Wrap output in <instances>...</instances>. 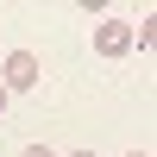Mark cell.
<instances>
[{"instance_id": "cell-1", "label": "cell", "mask_w": 157, "mask_h": 157, "mask_svg": "<svg viewBox=\"0 0 157 157\" xmlns=\"http://www.w3.org/2000/svg\"><path fill=\"white\" fill-rule=\"evenodd\" d=\"M38 75H44L38 50H6V63H0V88H6V94H25V88H38Z\"/></svg>"}, {"instance_id": "cell-4", "label": "cell", "mask_w": 157, "mask_h": 157, "mask_svg": "<svg viewBox=\"0 0 157 157\" xmlns=\"http://www.w3.org/2000/svg\"><path fill=\"white\" fill-rule=\"evenodd\" d=\"M19 157H57V151H50V145H25Z\"/></svg>"}, {"instance_id": "cell-3", "label": "cell", "mask_w": 157, "mask_h": 157, "mask_svg": "<svg viewBox=\"0 0 157 157\" xmlns=\"http://www.w3.org/2000/svg\"><path fill=\"white\" fill-rule=\"evenodd\" d=\"M151 38H157V19H151V13H145V19H138V25H132V44H138V50H145V44H151Z\"/></svg>"}, {"instance_id": "cell-7", "label": "cell", "mask_w": 157, "mask_h": 157, "mask_svg": "<svg viewBox=\"0 0 157 157\" xmlns=\"http://www.w3.org/2000/svg\"><path fill=\"white\" fill-rule=\"evenodd\" d=\"M126 157H151V151H126Z\"/></svg>"}, {"instance_id": "cell-2", "label": "cell", "mask_w": 157, "mask_h": 157, "mask_svg": "<svg viewBox=\"0 0 157 157\" xmlns=\"http://www.w3.org/2000/svg\"><path fill=\"white\" fill-rule=\"evenodd\" d=\"M132 50V19H101L94 25V57H126Z\"/></svg>"}, {"instance_id": "cell-6", "label": "cell", "mask_w": 157, "mask_h": 157, "mask_svg": "<svg viewBox=\"0 0 157 157\" xmlns=\"http://www.w3.org/2000/svg\"><path fill=\"white\" fill-rule=\"evenodd\" d=\"M69 157H94V151H69Z\"/></svg>"}, {"instance_id": "cell-5", "label": "cell", "mask_w": 157, "mask_h": 157, "mask_svg": "<svg viewBox=\"0 0 157 157\" xmlns=\"http://www.w3.org/2000/svg\"><path fill=\"white\" fill-rule=\"evenodd\" d=\"M6 101H13V94H6V88H0V107H6Z\"/></svg>"}]
</instances>
